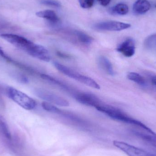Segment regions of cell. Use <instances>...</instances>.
<instances>
[{"instance_id":"obj_1","label":"cell","mask_w":156,"mask_h":156,"mask_svg":"<svg viewBox=\"0 0 156 156\" xmlns=\"http://www.w3.org/2000/svg\"><path fill=\"white\" fill-rule=\"evenodd\" d=\"M95 108L98 111L105 114L114 120L122 122L125 123L133 125L142 128L146 132H148L150 133H155L154 131H152L149 127L145 125L144 124L140 121H137L130 117L117 108L102 104H101Z\"/></svg>"},{"instance_id":"obj_2","label":"cell","mask_w":156,"mask_h":156,"mask_svg":"<svg viewBox=\"0 0 156 156\" xmlns=\"http://www.w3.org/2000/svg\"><path fill=\"white\" fill-rule=\"evenodd\" d=\"M6 94L12 101L26 110H33L36 106V102L33 98L15 88L8 87Z\"/></svg>"},{"instance_id":"obj_3","label":"cell","mask_w":156,"mask_h":156,"mask_svg":"<svg viewBox=\"0 0 156 156\" xmlns=\"http://www.w3.org/2000/svg\"><path fill=\"white\" fill-rule=\"evenodd\" d=\"M0 37L11 44L25 51L27 54L29 53L35 44V43L23 37L14 34H2Z\"/></svg>"},{"instance_id":"obj_4","label":"cell","mask_w":156,"mask_h":156,"mask_svg":"<svg viewBox=\"0 0 156 156\" xmlns=\"http://www.w3.org/2000/svg\"><path fill=\"white\" fill-rule=\"evenodd\" d=\"M113 144L129 156H156V154L148 153L124 142L115 141Z\"/></svg>"},{"instance_id":"obj_5","label":"cell","mask_w":156,"mask_h":156,"mask_svg":"<svg viewBox=\"0 0 156 156\" xmlns=\"http://www.w3.org/2000/svg\"><path fill=\"white\" fill-rule=\"evenodd\" d=\"M37 95L47 102L55 104L61 106H69V103L66 99L56 95L53 93L44 90H38L36 92Z\"/></svg>"},{"instance_id":"obj_6","label":"cell","mask_w":156,"mask_h":156,"mask_svg":"<svg viewBox=\"0 0 156 156\" xmlns=\"http://www.w3.org/2000/svg\"><path fill=\"white\" fill-rule=\"evenodd\" d=\"M130 24L117 21H107L94 25V28L100 31H120L131 27Z\"/></svg>"},{"instance_id":"obj_7","label":"cell","mask_w":156,"mask_h":156,"mask_svg":"<svg viewBox=\"0 0 156 156\" xmlns=\"http://www.w3.org/2000/svg\"><path fill=\"white\" fill-rule=\"evenodd\" d=\"M75 98L78 102L87 106L96 108L101 104L99 98L92 94L80 93L77 94Z\"/></svg>"},{"instance_id":"obj_8","label":"cell","mask_w":156,"mask_h":156,"mask_svg":"<svg viewBox=\"0 0 156 156\" xmlns=\"http://www.w3.org/2000/svg\"><path fill=\"white\" fill-rule=\"evenodd\" d=\"M116 50L126 57H131L135 53V44L132 38H128L123 42Z\"/></svg>"},{"instance_id":"obj_9","label":"cell","mask_w":156,"mask_h":156,"mask_svg":"<svg viewBox=\"0 0 156 156\" xmlns=\"http://www.w3.org/2000/svg\"><path fill=\"white\" fill-rule=\"evenodd\" d=\"M29 55L45 62H49L51 59L48 50L44 47L37 44H35Z\"/></svg>"},{"instance_id":"obj_10","label":"cell","mask_w":156,"mask_h":156,"mask_svg":"<svg viewBox=\"0 0 156 156\" xmlns=\"http://www.w3.org/2000/svg\"><path fill=\"white\" fill-rule=\"evenodd\" d=\"M151 5L147 0H137L133 6L134 12L137 14H143L148 12Z\"/></svg>"},{"instance_id":"obj_11","label":"cell","mask_w":156,"mask_h":156,"mask_svg":"<svg viewBox=\"0 0 156 156\" xmlns=\"http://www.w3.org/2000/svg\"><path fill=\"white\" fill-rule=\"evenodd\" d=\"M36 15L38 17L45 18L53 23H57L59 21V18L56 13L52 10H47L37 12Z\"/></svg>"},{"instance_id":"obj_12","label":"cell","mask_w":156,"mask_h":156,"mask_svg":"<svg viewBox=\"0 0 156 156\" xmlns=\"http://www.w3.org/2000/svg\"><path fill=\"white\" fill-rule=\"evenodd\" d=\"M98 63L100 67L107 74L111 76H114L115 75L112 63L105 56L100 57L98 59Z\"/></svg>"},{"instance_id":"obj_13","label":"cell","mask_w":156,"mask_h":156,"mask_svg":"<svg viewBox=\"0 0 156 156\" xmlns=\"http://www.w3.org/2000/svg\"><path fill=\"white\" fill-rule=\"evenodd\" d=\"M0 134L6 139L11 140L12 135L5 119L0 115Z\"/></svg>"},{"instance_id":"obj_14","label":"cell","mask_w":156,"mask_h":156,"mask_svg":"<svg viewBox=\"0 0 156 156\" xmlns=\"http://www.w3.org/2000/svg\"><path fill=\"white\" fill-rule=\"evenodd\" d=\"M134 133L139 137L150 143L156 148V134H153L147 132H146L145 133L138 131H135Z\"/></svg>"},{"instance_id":"obj_15","label":"cell","mask_w":156,"mask_h":156,"mask_svg":"<svg viewBox=\"0 0 156 156\" xmlns=\"http://www.w3.org/2000/svg\"><path fill=\"white\" fill-rule=\"evenodd\" d=\"M127 77L130 80L133 81L141 86H145L146 84L145 79L138 73L130 72L127 75Z\"/></svg>"},{"instance_id":"obj_16","label":"cell","mask_w":156,"mask_h":156,"mask_svg":"<svg viewBox=\"0 0 156 156\" xmlns=\"http://www.w3.org/2000/svg\"><path fill=\"white\" fill-rule=\"evenodd\" d=\"M111 11L112 13L124 15L128 12L129 8L125 4L119 3L112 8Z\"/></svg>"},{"instance_id":"obj_17","label":"cell","mask_w":156,"mask_h":156,"mask_svg":"<svg viewBox=\"0 0 156 156\" xmlns=\"http://www.w3.org/2000/svg\"><path fill=\"white\" fill-rule=\"evenodd\" d=\"M76 34L78 40L83 44H90L92 42V38L83 32L76 31Z\"/></svg>"},{"instance_id":"obj_18","label":"cell","mask_w":156,"mask_h":156,"mask_svg":"<svg viewBox=\"0 0 156 156\" xmlns=\"http://www.w3.org/2000/svg\"><path fill=\"white\" fill-rule=\"evenodd\" d=\"M145 45L147 48L156 49V34L148 37L145 41Z\"/></svg>"},{"instance_id":"obj_19","label":"cell","mask_w":156,"mask_h":156,"mask_svg":"<svg viewBox=\"0 0 156 156\" xmlns=\"http://www.w3.org/2000/svg\"><path fill=\"white\" fill-rule=\"evenodd\" d=\"M42 106L44 110L48 112L57 114L61 113V111L58 108L47 102H44L42 103Z\"/></svg>"},{"instance_id":"obj_20","label":"cell","mask_w":156,"mask_h":156,"mask_svg":"<svg viewBox=\"0 0 156 156\" xmlns=\"http://www.w3.org/2000/svg\"><path fill=\"white\" fill-rule=\"evenodd\" d=\"M41 76L44 80L48 81H50V82L52 83H54V84L58 85V86H60V87H63L64 89L67 88L66 86L63 84L62 83L60 82L59 81L57 80L56 79H55V78L52 77L50 76L45 75V74H42V75H41Z\"/></svg>"},{"instance_id":"obj_21","label":"cell","mask_w":156,"mask_h":156,"mask_svg":"<svg viewBox=\"0 0 156 156\" xmlns=\"http://www.w3.org/2000/svg\"><path fill=\"white\" fill-rule=\"evenodd\" d=\"M95 0H79L80 5L82 8L88 9L93 5Z\"/></svg>"},{"instance_id":"obj_22","label":"cell","mask_w":156,"mask_h":156,"mask_svg":"<svg viewBox=\"0 0 156 156\" xmlns=\"http://www.w3.org/2000/svg\"><path fill=\"white\" fill-rule=\"evenodd\" d=\"M41 3L46 5L55 6V7H59L61 6L60 3L55 0H43L41 2Z\"/></svg>"},{"instance_id":"obj_23","label":"cell","mask_w":156,"mask_h":156,"mask_svg":"<svg viewBox=\"0 0 156 156\" xmlns=\"http://www.w3.org/2000/svg\"><path fill=\"white\" fill-rule=\"evenodd\" d=\"M98 1L101 5L103 6H106L109 4L111 0H98Z\"/></svg>"},{"instance_id":"obj_24","label":"cell","mask_w":156,"mask_h":156,"mask_svg":"<svg viewBox=\"0 0 156 156\" xmlns=\"http://www.w3.org/2000/svg\"><path fill=\"white\" fill-rule=\"evenodd\" d=\"M152 82L156 86V76L154 77V78H153V79H152Z\"/></svg>"},{"instance_id":"obj_25","label":"cell","mask_w":156,"mask_h":156,"mask_svg":"<svg viewBox=\"0 0 156 156\" xmlns=\"http://www.w3.org/2000/svg\"><path fill=\"white\" fill-rule=\"evenodd\" d=\"M155 7H156V4L155 5Z\"/></svg>"}]
</instances>
